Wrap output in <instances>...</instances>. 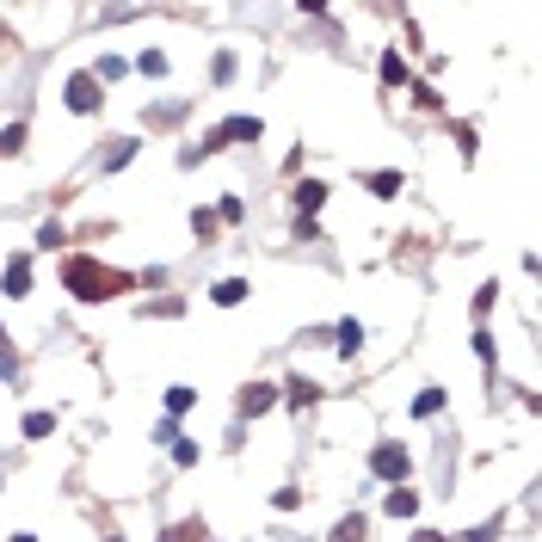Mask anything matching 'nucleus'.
Masks as SVG:
<instances>
[{"instance_id":"15","label":"nucleus","mask_w":542,"mask_h":542,"mask_svg":"<svg viewBox=\"0 0 542 542\" xmlns=\"http://www.w3.org/2000/svg\"><path fill=\"white\" fill-rule=\"evenodd\" d=\"M370 191L376 197H401V173H370Z\"/></svg>"},{"instance_id":"12","label":"nucleus","mask_w":542,"mask_h":542,"mask_svg":"<svg viewBox=\"0 0 542 542\" xmlns=\"http://www.w3.org/2000/svg\"><path fill=\"white\" fill-rule=\"evenodd\" d=\"M210 296H216L222 308H235V302H247V277H222V283H216Z\"/></svg>"},{"instance_id":"18","label":"nucleus","mask_w":542,"mask_h":542,"mask_svg":"<svg viewBox=\"0 0 542 542\" xmlns=\"http://www.w3.org/2000/svg\"><path fill=\"white\" fill-rule=\"evenodd\" d=\"M204 537H210V530H204V524L191 518V524H179V530H166V537H160V542H204Z\"/></svg>"},{"instance_id":"11","label":"nucleus","mask_w":542,"mask_h":542,"mask_svg":"<svg viewBox=\"0 0 542 542\" xmlns=\"http://www.w3.org/2000/svg\"><path fill=\"white\" fill-rule=\"evenodd\" d=\"M419 512V493L413 487H389V518H413Z\"/></svg>"},{"instance_id":"29","label":"nucleus","mask_w":542,"mask_h":542,"mask_svg":"<svg viewBox=\"0 0 542 542\" xmlns=\"http://www.w3.org/2000/svg\"><path fill=\"white\" fill-rule=\"evenodd\" d=\"M413 542H444V537H437V530H419V537H413Z\"/></svg>"},{"instance_id":"21","label":"nucleus","mask_w":542,"mask_h":542,"mask_svg":"<svg viewBox=\"0 0 542 542\" xmlns=\"http://www.w3.org/2000/svg\"><path fill=\"white\" fill-rule=\"evenodd\" d=\"M191 228H197V241H210L216 235V210H191Z\"/></svg>"},{"instance_id":"17","label":"nucleus","mask_w":542,"mask_h":542,"mask_svg":"<svg viewBox=\"0 0 542 542\" xmlns=\"http://www.w3.org/2000/svg\"><path fill=\"white\" fill-rule=\"evenodd\" d=\"M383 81H389V87H401V81H406V62H401V50H389V56H383Z\"/></svg>"},{"instance_id":"5","label":"nucleus","mask_w":542,"mask_h":542,"mask_svg":"<svg viewBox=\"0 0 542 542\" xmlns=\"http://www.w3.org/2000/svg\"><path fill=\"white\" fill-rule=\"evenodd\" d=\"M321 204H327V185H321V179H302V185H296V222H308Z\"/></svg>"},{"instance_id":"10","label":"nucleus","mask_w":542,"mask_h":542,"mask_svg":"<svg viewBox=\"0 0 542 542\" xmlns=\"http://www.w3.org/2000/svg\"><path fill=\"white\" fill-rule=\"evenodd\" d=\"M333 345H339V358H358V345H364V327H358V321H339Z\"/></svg>"},{"instance_id":"22","label":"nucleus","mask_w":542,"mask_h":542,"mask_svg":"<svg viewBox=\"0 0 542 542\" xmlns=\"http://www.w3.org/2000/svg\"><path fill=\"white\" fill-rule=\"evenodd\" d=\"M197 401V395H191V389H185V383H179V389H166V413H185V406Z\"/></svg>"},{"instance_id":"7","label":"nucleus","mask_w":542,"mask_h":542,"mask_svg":"<svg viewBox=\"0 0 542 542\" xmlns=\"http://www.w3.org/2000/svg\"><path fill=\"white\" fill-rule=\"evenodd\" d=\"M6 296H31V259L25 253L6 259Z\"/></svg>"},{"instance_id":"30","label":"nucleus","mask_w":542,"mask_h":542,"mask_svg":"<svg viewBox=\"0 0 542 542\" xmlns=\"http://www.w3.org/2000/svg\"><path fill=\"white\" fill-rule=\"evenodd\" d=\"M12 542H37V537H12Z\"/></svg>"},{"instance_id":"2","label":"nucleus","mask_w":542,"mask_h":542,"mask_svg":"<svg viewBox=\"0 0 542 542\" xmlns=\"http://www.w3.org/2000/svg\"><path fill=\"white\" fill-rule=\"evenodd\" d=\"M370 475H376V481H389V487H406V475H413V456H406V444L383 437V444L370 450Z\"/></svg>"},{"instance_id":"4","label":"nucleus","mask_w":542,"mask_h":542,"mask_svg":"<svg viewBox=\"0 0 542 542\" xmlns=\"http://www.w3.org/2000/svg\"><path fill=\"white\" fill-rule=\"evenodd\" d=\"M271 401H277V389H271V383H247V389L235 395L241 419H259V413H271Z\"/></svg>"},{"instance_id":"16","label":"nucleus","mask_w":542,"mask_h":542,"mask_svg":"<svg viewBox=\"0 0 542 542\" xmlns=\"http://www.w3.org/2000/svg\"><path fill=\"white\" fill-rule=\"evenodd\" d=\"M56 431V413H25V437H50Z\"/></svg>"},{"instance_id":"23","label":"nucleus","mask_w":542,"mask_h":542,"mask_svg":"<svg viewBox=\"0 0 542 542\" xmlns=\"http://www.w3.org/2000/svg\"><path fill=\"white\" fill-rule=\"evenodd\" d=\"M142 74H148V81H160V74H166V56H160V50H148V56H142Z\"/></svg>"},{"instance_id":"13","label":"nucleus","mask_w":542,"mask_h":542,"mask_svg":"<svg viewBox=\"0 0 542 542\" xmlns=\"http://www.w3.org/2000/svg\"><path fill=\"white\" fill-rule=\"evenodd\" d=\"M321 401V383H308V376H290V406H308Z\"/></svg>"},{"instance_id":"6","label":"nucleus","mask_w":542,"mask_h":542,"mask_svg":"<svg viewBox=\"0 0 542 542\" xmlns=\"http://www.w3.org/2000/svg\"><path fill=\"white\" fill-rule=\"evenodd\" d=\"M136 160V136H118L105 154H99V173H118V166H130Z\"/></svg>"},{"instance_id":"27","label":"nucleus","mask_w":542,"mask_h":542,"mask_svg":"<svg viewBox=\"0 0 542 542\" xmlns=\"http://www.w3.org/2000/svg\"><path fill=\"white\" fill-rule=\"evenodd\" d=\"M0 376H6V383H12V376H19V352H12V345H6V339H0Z\"/></svg>"},{"instance_id":"28","label":"nucleus","mask_w":542,"mask_h":542,"mask_svg":"<svg viewBox=\"0 0 542 542\" xmlns=\"http://www.w3.org/2000/svg\"><path fill=\"white\" fill-rule=\"evenodd\" d=\"M118 74H124V62H118V56H105V62L93 68V81H118Z\"/></svg>"},{"instance_id":"8","label":"nucleus","mask_w":542,"mask_h":542,"mask_svg":"<svg viewBox=\"0 0 542 542\" xmlns=\"http://www.w3.org/2000/svg\"><path fill=\"white\" fill-rule=\"evenodd\" d=\"M364 537H370V524H364V512H352V518L333 524V537H327V542H364Z\"/></svg>"},{"instance_id":"26","label":"nucleus","mask_w":542,"mask_h":542,"mask_svg":"<svg viewBox=\"0 0 542 542\" xmlns=\"http://www.w3.org/2000/svg\"><path fill=\"white\" fill-rule=\"evenodd\" d=\"M271 506H277V512H296V506H302V493H296V487H277V493H271Z\"/></svg>"},{"instance_id":"1","label":"nucleus","mask_w":542,"mask_h":542,"mask_svg":"<svg viewBox=\"0 0 542 542\" xmlns=\"http://www.w3.org/2000/svg\"><path fill=\"white\" fill-rule=\"evenodd\" d=\"M62 283H68L81 302H112V296L130 290V271H112V266H99V259H87V253H74V259L62 266Z\"/></svg>"},{"instance_id":"9","label":"nucleus","mask_w":542,"mask_h":542,"mask_svg":"<svg viewBox=\"0 0 542 542\" xmlns=\"http://www.w3.org/2000/svg\"><path fill=\"white\" fill-rule=\"evenodd\" d=\"M179 118H185V105H179V99H173V105H148V112H142V124H154V130H173Z\"/></svg>"},{"instance_id":"19","label":"nucleus","mask_w":542,"mask_h":542,"mask_svg":"<svg viewBox=\"0 0 542 542\" xmlns=\"http://www.w3.org/2000/svg\"><path fill=\"white\" fill-rule=\"evenodd\" d=\"M437 406H444V389H425V395H419V401H413V413H419V419H431V413H437Z\"/></svg>"},{"instance_id":"20","label":"nucleus","mask_w":542,"mask_h":542,"mask_svg":"<svg viewBox=\"0 0 542 542\" xmlns=\"http://www.w3.org/2000/svg\"><path fill=\"white\" fill-rule=\"evenodd\" d=\"M499 537H506V518H487L481 530H468V542H499Z\"/></svg>"},{"instance_id":"25","label":"nucleus","mask_w":542,"mask_h":542,"mask_svg":"<svg viewBox=\"0 0 542 542\" xmlns=\"http://www.w3.org/2000/svg\"><path fill=\"white\" fill-rule=\"evenodd\" d=\"M173 462H179V468H191V462H197V444H191V437H179V444H173Z\"/></svg>"},{"instance_id":"31","label":"nucleus","mask_w":542,"mask_h":542,"mask_svg":"<svg viewBox=\"0 0 542 542\" xmlns=\"http://www.w3.org/2000/svg\"><path fill=\"white\" fill-rule=\"evenodd\" d=\"M105 542H124V537H105Z\"/></svg>"},{"instance_id":"24","label":"nucleus","mask_w":542,"mask_h":542,"mask_svg":"<svg viewBox=\"0 0 542 542\" xmlns=\"http://www.w3.org/2000/svg\"><path fill=\"white\" fill-rule=\"evenodd\" d=\"M62 241H68L62 222H43V228H37V247H62Z\"/></svg>"},{"instance_id":"14","label":"nucleus","mask_w":542,"mask_h":542,"mask_svg":"<svg viewBox=\"0 0 542 542\" xmlns=\"http://www.w3.org/2000/svg\"><path fill=\"white\" fill-rule=\"evenodd\" d=\"M12 154H25V124H6L0 130V160H12Z\"/></svg>"},{"instance_id":"3","label":"nucleus","mask_w":542,"mask_h":542,"mask_svg":"<svg viewBox=\"0 0 542 542\" xmlns=\"http://www.w3.org/2000/svg\"><path fill=\"white\" fill-rule=\"evenodd\" d=\"M62 99H68V112H81V118L105 105V93H99V81H93V74H68V87H62Z\"/></svg>"}]
</instances>
